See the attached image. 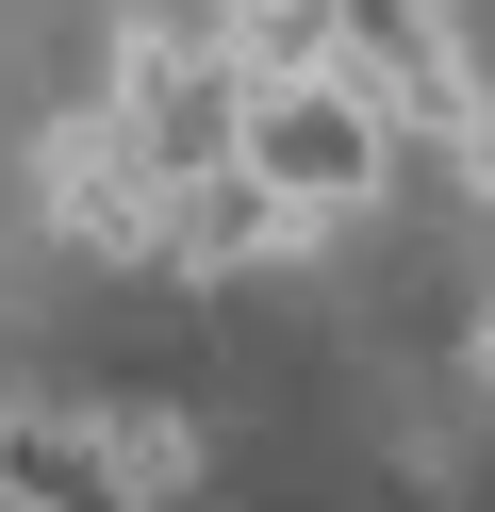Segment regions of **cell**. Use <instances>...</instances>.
<instances>
[{
	"label": "cell",
	"instance_id": "6da1fadb",
	"mask_svg": "<svg viewBox=\"0 0 495 512\" xmlns=\"http://www.w3.org/2000/svg\"><path fill=\"white\" fill-rule=\"evenodd\" d=\"M231 166H248L281 215L347 232V215L396 182V133L363 116V83H347V67H314V83H231Z\"/></svg>",
	"mask_w": 495,
	"mask_h": 512
},
{
	"label": "cell",
	"instance_id": "7a4b0ae2",
	"mask_svg": "<svg viewBox=\"0 0 495 512\" xmlns=\"http://www.w3.org/2000/svg\"><path fill=\"white\" fill-rule=\"evenodd\" d=\"M330 67L363 83L396 149H446L479 116V50H462V0H330Z\"/></svg>",
	"mask_w": 495,
	"mask_h": 512
},
{
	"label": "cell",
	"instance_id": "3957f363",
	"mask_svg": "<svg viewBox=\"0 0 495 512\" xmlns=\"http://www.w3.org/2000/svg\"><path fill=\"white\" fill-rule=\"evenodd\" d=\"M33 215H50L66 248H99V265H149L165 248V182L132 166L116 116H50V133H33Z\"/></svg>",
	"mask_w": 495,
	"mask_h": 512
},
{
	"label": "cell",
	"instance_id": "277c9868",
	"mask_svg": "<svg viewBox=\"0 0 495 512\" xmlns=\"http://www.w3.org/2000/svg\"><path fill=\"white\" fill-rule=\"evenodd\" d=\"M314 248H330V232L281 215L248 166H198V182H165V248H149V265H165V281H231V265H314Z\"/></svg>",
	"mask_w": 495,
	"mask_h": 512
},
{
	"label": "cell",
	"instance_id": "5b68a950",
	"mask_svg": "<svg viewBox=\"0 0 495 512\" xmlns=\"http://www.w3.org/2000/svg\"><path fill=\"white\" fill-rule=\"evenodd\" d=\"M99 463H116L132 512H198V496H215V430H198L182 397H116V413H99Z\"/></svg>",
	"mask_w": 495,
	"mask_h": 512
},
{
	"label": "cell",
	"instance_id": "8992f818",
	"mask_svg": "<svg viewBox=\"0 0 495 512\" xmlns=\"http://www.w3.org/2000/svg\"><path fill=\"white\" fill-rule=\"evenodd\" d=\"M182 17L231 83H314L330 67V0H182Z\"/></svg>",
	"mask_w": 495,
	"mask_h": 512
},
{
	"label": "cell",
	"instance_id": "52a82bcc",
	"mask_svg": "<svg viewBox=\"0 0 495 512\" xmlns=\"http://www.w3.org/2000/svg\"><path fill=\"white\" fill-rule=\"evenodd\" d=\"M446 166H462V199L495 215V100H479V116H462V133H446Z\"/></svg>",
	"mask_w": 495,
	"mask_h": 512
},
{
	"label": "cell",
	"instance_id": "ba28073f",
	"mask_svg": "<svg viewBox=\"0 0 495 512\" xmlns=\"http://www.w3.org/2000/svg\"><path fill=\"white\" fill-rule=\"evenodd\" d=\"M462 364H479V397H495V298H479V331H462Z\"/></svg>",
	"mask_w": 495,
	"mask_h": 512
}]
</instances>
